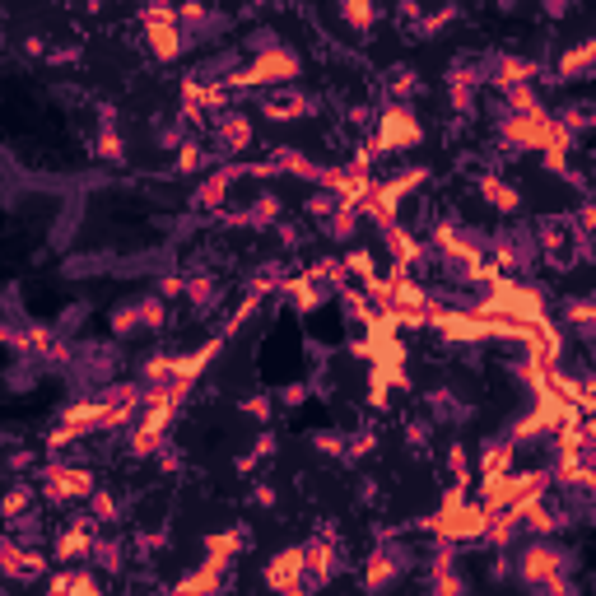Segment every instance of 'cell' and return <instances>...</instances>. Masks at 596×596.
<instances>
[{
	"label": "cell",
	"mask_w": 596,
	"mask_h": 596,
	"mask_svg": "<svg viewBox=\"0 0 596 596\" xmlns=\"http://www.w3.org/2000/svg\"><path fill=\"white\" fill-rule=\"evenodd\" d=\"M489 522V508L480 499H471L466 485H452L438 503V513H429L420 522V531H429L434 541H452V545H480Z\"/></svg>",
	"instance_id": "obj_2"
},
{
	"label": "cell",
	"mask_w": 596,
	"mask_h": 596,
	"mask_svg": "<svg viewBox=\"0 0 596 596\" xmlns=\"http://www.w3.org/2000/svg\"><path fill=\"white\" fill-rule=\"evenodd\" d=\"M573 555H564L550 536H517V555H513V578L531 592L545 596H573L578 587L569 583Z\"/></svg>",
	"instance_id": "obj_1"
},
{
	"label": "cell",
	"mask_w": 596,
	"mask_h": 596,
	"mask_svg": "<svg viewBox=\"0 0 596 596\" xmlns=\"http://www.w3.org/2000/svg\"><path fill=\"white\" fill-rule=\"evenodd\" d=\"M247 5H271V0H247Z\"/></svg>",
	"instance_id": "obj_57"
},
{
	"label": "cell",
	"mask_w": 596,
	"mask_h": 596,
	"mask_svg": "<svg viewBox=\"0 0 596 596\" xmlns=\"http://www.w3.org/2000/svg\"><path fill=\"white\" fill-rule=\"evenodd\" d=\"M182 289H187V271H163L154 280V294H163V298H182Z\"/></svg>",
	"instance_id": "obj_49"
},
{
	"label": "cell",
	"mask_w": 596,
	"mask_h": 596,
	"mask_svg": "<svg viewBox=\"0 0 596 596\" xmlns=\"http://www.w3.org/2000/svg\"><path fill=\"white\" fill-rule=\"evenodd\" d=\"M308 401V382H285L280 392H275V406H285V410H298Z\"/></svg>",
	"instance_id": "obj_50"
},
{
	"label": "cell",
	"mask_w": 596,
	"mask_h": 596,
	"mask_svg": "<svg viewBox=\"0 0 596 596\" xmlns=\"http://www.w3.org/2000/svg\"><path fill=\"white\" fill-rule=\"evenodd\" d=\"M247 499H252V508H275V503H280V494H275V485L257 480V485L247 489Z\"/></svg>",
	"instance_id": "obj_53"
},
{
	"label": "cell",
	"mask_w": 596,
	"mask_h": 596,
	"mask_svg": "<svg viewBox=\"0 0 596 596\" xmlns=\"http://www.w3.org/2000/svg\"><path fill=\"white\" fill-rule=\"evenodd\" d=\"M336 196H331V191H326V187H317V191H312V196H308V205H303V210H308V219H326V215H331V210H336Z\"/></svg>",
	"instance_id": "obj_48"
},
{
	"label": "cell",
	"mask_w": 596,
	"mask_h": 596,
	"mask_svg": "<svg viewBox=\"0 0 596 596\" xmlns=\"http://www.w3.org/2000/svg\"><path fill=\"white\" fill-rule=\"evenodd\" d=\"M303 75V61H298L294 47L275 42V47H261L252 52L247 66H238L233 75H219L229 94H247V89H280V84H294Z\"/></svg>",
	"instance_id": "obj_3"
},
{
	"label": "cell",
	"mask_w": 596,
	"mask_h": 596,
	"mask_svg": "<svg viewBox=\"0 0 596 596\" xmlns=\"http://www.w3.org/2000/svg\"><path fill=\"white\" fill-rule=\"evenodd\" d=\"M480 66V84H494V89H513V84H536L545 75L541 61H527V56H513V52H489L475 61Z\"/></svg>",
	"instance_id": "obj_7"
},
{
	"label": "cell",
	"mask_w": 596,
	"mask_h": 596,
	"mask_svg": "<svg viewBox=\"0 0 596 596\" xmlns=\"http://www.w3.org/2000/svg\"><path fill=\"white\" fill-rule=\"evenodd\" d=\"M94 159H98V163H112V168H122V163L131 159V154H126V136H122V126H117V108H98Z\"/></svg>",
	"instance_id": "obj_15"
},
{
	"label": "cell",
	"mask_w": 596,
	"mask_h": 596,
	"mask_svg": "<svg viewBox=\"0 0 596 596\" xmlns=\"http://www.w3.org/2000/svg\"><path fill=\"white\" fill-rule=\"evenodd\" d=\"M303 573L312 587H326L340 573V536L331 527H317V536L303 545Z\"/></svg>",
	"instance_id": "obj_10"
},
{
	"label": "cell",
	"mask_w": 596,
	"mask_h": 596,
	"mask_svg": "<svg viewBox=\"0 0 596 596\" xmlns=\"http://www.w3.org/2000/svg\"><path fill=\"white\" fill-rule=\"evenodd\" d=\"M406 573H410V550H401L392 536H382V541L373 545V555H368L359 583H364L368 592H387V587H396Z\"/></svg>",
	"instance_id": "obj_8"
},
{
	"label": "cell",
	"mask_w": 596,
	"mask_h": 596,
	"mask_svg": "<svg viewBox=\"0 0 596 596\" xmlns=\"http://www.w3.org/2000/svg\"><path fill=\"white\" fill-rule=\"evenodd\" d=\"M205 163H215V149H205L201 140L182 136L173 145V173H201Z\"/></svg>",
	"instance_id": "obj_28"
},
{
	"label": "cell",
	"mask_w": 596,
	"mask_h": 596,
	"mask_svg": "<svg viewBox=\"0 0 596 596\" xmlns=\"http://www.w3.org/2000/svg\"><path fill=\"white\" fill-rule=\"evenodd\" d=\"M378 452V434H345V457L340 461H364V457H373Z\"/></svg>",
	"instance_id": "obj_44"
},
{
	"label": "cell",
	"mask_w": 596,
	"mask_h": 596,
	"mask_svg": "<svg viewBox=\"0 0 596 596\" xmlns=\"http://www.w3.org/2000/svg\"><path fill=\"white\" fill-rule=\"evenodd\" d=\"M177 592H224V569H219V564H210V559H205L201 569H196V573H187V578L177 583Z\"/></svg>",
	"instance_id": "obj_36"
},
{
	"label": "cell",
	"mask_w": 596,
	"mask_h": 596,
	"mask_svg": "<svg viewBox=\"0 0 596 596\" xmlns=\"http://www.w3.org/2000/svg\"><path fill=\"white\" fill-rule=\"evenodd\" d=\"M280 294H285L289 303H294V308L303 312V317H308V312H317V308L326 303V298H331V289L317 285V280H312V275L303 271V275H285V285H280Z\"/></svg>",
	"instance_id": "obj_19"
},
{
	"label": "cell",
	"mask_w": 596,
	"mask_h": 596,
	"mask_svg": "<svg viewBox=\"0 0 596 596\" xmlns=\"http://www.w3.org/2000/svg\"><path fill=\"white\" fill-rule=\"evenodd\" d=\"M308 275L312 280H317V285H336V289H345V280H350V275H345V261H336V257H326V261H317V266H308Z\"/></svg>",
	"instance_id": "obj_41"
},
{
	"label": "cell",
	"mask_w": 596,
	"mask_h": 596,
	"mask_svg": "<svg viewBox=\"0 0 596 596\" xmlns=\"http://www.w3.org/2000/svg\"><path fill=\"white\" fill-rule=\"evenodd\" d=\"M271 168L275 173H289V177H303V182H317V177H322V163H312L308 154H298V149H289V145L271 149Z\"/></svg>",
	"instance_id": "obj_25"
},
{
	"label": "cell",
	"mask_w": 596,
	"mask_h": 596,
	"mask_svg": "<svg viewBox=\"0 0 596 596\" xmlns=\"http://www.w3.org/2000/svg\"><path fill=\"white\" fill-rule=\"evenodd\" d=\"M136 308H140V331H163L168 326V298L163 294L149 289V294L136 298Z\"/></svg>",
	"instance_id": "obj_34"
},
{
	"label": "cell",
	"mask_w": 596,
	"mask_h": 596,
	"mask_svg": "<svg viewBox=\"0 0 596 596\" xmlns=\"http://www.w3.org/2000/svg\"><path fill=\"white\" fill-rule=\"evenodd\" d=\"M429 406H434V420H466V415H471V410L461 406L452 392H443V387H438V392H429Z\"/></svg>",
	"instance_id": "obj_42"
},
{
	"label": "cell",
	"mask_w": 596,
	"mask_h": 596,
	"mask_svg": "<svg viewBox=\"0 0 596 596\" xmlns=\"http://www.w3.org/2000/svg\"><path fill=\"white\" fill-rule=\"evenodd\" d=\"M247 545H252V531H247V527H229V531H210V536L201 541V550H205L210 564L229 569V564H238V559L247 555Z\"/></svg>",
	"instance_id": "obj_17"
},
{
	"label": "cell",
	"mask_w": 596,
	"mask_h": 596,
	"mask_svg": "<svg viewBox=\"0 0 596 596\" xmlns=\"http://www.w3.org/2000/svg\"><path fill=\"white\" fill-rule=\"evenodd\" d=\"M499 98H503V112H517V117H531V112H550L536 84H513V89H503Z\"/></svg>",
	"instance_id": "obj_29"
},
{
	"label": "cell",
	"mask_w": 596,
	"mask_h": 596,
	"mask_svg": "<svg viewBox=\"0 0 596 596\" xmlns=\"http://www.w3.org/2000/svg\"><path fill=\"white\" fill-rule=\"evenodd\" d=\"M312 447H317V452H322V457H345V434H340V429H317V434L308 438Z\"/></svg>",
	"instance_id": "obj_45"
},
{
	"label": "cell",
	"mask_w": 596,
	"mask_h": 596,
	"mask_svg": "<svg viewBox=\"0 0 596 596\" xmlns=\"http://www.w3.org/2000/svg\"><path fill=\"white\" fill-rule=\"evenodd\" d=\"M257 112H261V122H275V126L303 122V117L317 112V98H308L298 84H280V89H261Z\"/></svg>",
	"instance_id": "obj_9"
},
{
	"label": "cell",
	"mask_w": 596,
	"mask_h": 596,
	"mask_svg": "<svg viewBox=\"0 0 596 596\" xmlns=\"http://www.w3.org/2000/svg\"><path fill=\"white\" fill-rule=\"evenodd\" d=\"M508 466H517V443H489L485 452H480V461H475L480 475H499V471H508Z\"/></svg>",
	"instance_id": "obj_35"
},
{
	"label": "cell",
	"mask_w": 596,
	"mask_h": 596,
	"mask_svg": "<svg viewBox=\"0 0 596 596\" xmlns=\"http://www.w3.org/2000/svg\"><path fill=\"white\" fill-rule=\"evenodd\" d=\"M429 438H434V424L429 420H410L406 424V443L415 447V452H429Z\"/></svg>",
	"instance_id": "obj_52"
},
{
	"label": "cell",
	"mask_w": 596,
	"mask_h": 596,
	"mask_svg": "<svg viewBox=\"0 0 596 596\" xmlns=\"http://www.w3.org/2000/svg\"><path fill=\"white\" fill-rule=\"evenodd\" d=\"M359 503H378V485L373 480H359Z\"/></svg>",
	"instance_id": "obj_55"
},
{
	"label": "cell",
	"mask_w": 596,
	"mask_h": 596,
	"mask_svg": "<svg viewBox=\"0 0 596 596\" xmlns=\"http://www.w3.org/2000/svg\"><path fill=\"white\" fill-rule=\"evenodd\" d=\"M592 61H596V42H592V38H583L578 47L559 52V61H555V80H559V84L587 80V75H592Z\"/></svg>",
	"instance_id": "obj_20"
},
{
	"label": "cell",
	"mask_w": 596,
	"mask_h": 596,
	"mask_svg": "<svg viewBox=\"0 0 596 596\" xmlns=\"http://www.w3.org/2000/svg\"><path fill=\"white\" fill-rule=\"evenodd\" d=\"M443 466H447V475H452V485H466V489L475 485V475H471V457H466V447H461V443H447Z\"/></svg>",
	"instance_id": "obj_39"
},
{
	"label": "cell",
	"mask_w": 596,
	"mask_h": 596,
	"mask_svg": "<svg viewBox=\"0 0 596 596\" xmlns=\"http://www.w3.org/2000/svg\"><path fill=\"white\" fill-rule=\"evenodd\" d=\"M336 14L350 33H373L382 19V5L378 0H336Z\"/></svg>",
	"instance_id": "obj_24"
},
{
	"label": "cell",
	"mask_w": 596,
	"mask_h": 596,
	"mask_svg": "<svg viewBox=\"0 0 596 596\" xmlns=\"http://www.w3.org/2000/svg\"><path fill=\"white\" fill-rule=\"evenodd\" d=\"M89 513H94V522L98 527H112V522H122V499L112 494V489H103V485H94V494H89Z\"/></svg>",
	"instance_id": "obj_33"
},
{
	"label": "cell",
	"mask_w": 596,
	"mask_h": 596,
	"mask_svg": "<svg viewBox=\"0 0 596 596\" xmlns=\"http://www.w3.org/2000/svg\"><path fill=\"white\" fill-rule=\"evenodd\" d=\"M559 126H564V131H569L573 140H583L587 131H592V103H569V108H559V117H555Z\"/></svg>",
	"instance_id": "obj_37"
},
{
	"label": "cell",
	"mask_w": 596,
	"mask_h": 596,
	"mask_svg": "<svg viewBox=\"0 0 596 596\" xmlns=\"http://www.w3.org/2000/svg\"><path fill=\"white\" fill-rule=\"evenodd\" d=\"M382 89H387V103H410V98L424 94V80L410 66H392L387 80H382Z\"/></svg>",
	"instance_id": "obj_26"
},
{
	"label": "cell",
	"mask_w": 596,
	"mask_h": 596,
	"mask_svg": "<svg viewBox=\"0 0 596 596\" xmlns=\"http://www.w3.org/2000/svg\"><path fill=\"white\" fill-rule=\"evenodd\" d=\"M210 140H215V159H247L257 145V126L247 108H219L210 117Z\"/></svg>",
	"instance_id": "obj_6"
},
{
	"label": "cell",
	"mask_w": 596,
	"mask_h": 596,
	"mask_svg": "<svg viewBox=\"0 0 596 596\" xmlns=\"http://www.w3.org/2000/svg\"><path fill=\"white\" fill-rule=\"evenodd\" d=\"M89 564H98V569H122L126 564V545L122 541H108L103 531H98V541H94V555H89Z\"/></svg>",
	"instance_id": "obj_40"
},
{
	"label": "cell",
	"mask_w": 596,
	"mask_h": 596,
	"mask_svg": "<svg viewBox=\"0 0 596 596\" xmlns=\"http://www.w3.org/2000/svg\"><path fill=\"white\" fill-rule=\"evenodd\" d=\"M475 94L480 89H471V84H447V103L457 117H475Z\"/></svg>",
	"instance_id": "obj_46"
},
{
	"label": "cell",
	"mask_w": 596,
	"mask_h": 596,
	"mask_svg": "<svg viewBox=\"0 0 596 596\" xmlns=\"http://www.w3.org/2000/svg\"><path fill=\"white\" fill-rule=\"evenodd\" d=\"M382 243H387V252H392L396 271H420L424 261L434 257V252H429V243H420V238H415L406 224H387V229H382Z\"/></svg>",
	"instance_id": "obj_14"
},
{
	"label": "cell",
	"mask_w": 596,
	"mask_h": 596,
	"mask_svg": "<svg viewBox=\"0 0 596 596\" xmlns=\"http://www.w3.org/2000/svg\"><path fill=\"white\" fill-rule=\"evenodd\" d=\"M345 275H354V280L368 289L373 280H378V261L368 257V252H350V257H345Z\"/></svg>",
	"instance_id": "obj_43"
},
{
	"label": "cell",
	"mask_w": 596,
	"mask_h": 596,
	"mask_svg": "<svg viewBox=\"0 0 596 596\" xmlns=\"http://www.w3.org/2000/svg\"><path fill=\"white\" fill-rule=\"evenodd\" d=\"M103 5H108V0H84V10H103Z\"/></svg>",
	"instance_id": "obj_56"
},
{
	"label": "cell",
	"mask_w": 596,
	"mask_h": 596,
	"mask_svg": "<svg viewBox=\"0 0 596 596\" xmlns=\"http://www.w3.org/2000/svg\"><path fill=\"white\" fill-rule=\"evenodd\" d=\"M5 466H10V471H28V466H38V452H10Z\"/></svg>",
	"instance_id": "obj_54"
},
{
	"label": "cell",
	"mask_w": 596,
	"mask_h": 596,
	"mask_svg": "<svg viewBox=\"0 0 596 596\" xmlns=\"http://www.w3.org/2000/svg\"><path fill=\"white\" fill-rule=\"evenodd\" d=\"M182 298H187L196 312H210L224 303V285H219L210 271H187V289H182Z\"/></svg>",
	"instance_id": "obj_22"
},
{
	"label": "cell",
	"mask_w": 596,
	"mask_h": 596,
	"mask_svg": "<svg viewBox=\"0 0 596 596\" xmlns=\"http://www.w3.org/2000/svg\"><path fill=\"white\" fill-rule=\"evenodd\" d=\"M47 587H52V592H84V596H94L98 592V578L84 569V564H66L61 573H52V578H47Z\"/></svg>",
	"instance_id": "obj_30"
},
{
	"label": "cell",
	"mask_w": 596,
	"mask_h": 596,
	"mask_svg": "<svg viewBox=\"0 0 596 596\" xmlns=\"http://www.w3.org/2000/svg\"><path fill=\"white\" fill-rule=\"evenodd\" d=\"M94 471L89 466H75V461H61V457H47L38 471V494L56 508H70V503H84L94 494Z\"/></svg>",
	"instance_id": "obj_5"
},
{
	"label": "cell",
	"mask_w": 596,
	"mask_h": 596,
	"mask_svg": "<svg viewBox=\"0 0 596 596\" xmlns=\"http://www.w3.org/2000/svg\"><path fill=\"white\" fill-rule=\"evenodd\" d=\"M424 140V122L415 117L410 103H387V108L373 117V131H368V149L373 159L378 154H401V149H415Z\"/></svg>",
	"instance_id": "obj_4"
},
{
	"label": "cell",
	"mask_w": 596,
	"mask_h": 596,
	"mask_svg": "<svg viewBox=\"0 0 596 596\" xmlns=\"http://www.w3.org/2000/svg\"><path fill=\"white\" fill-rule=\"evenodd\" d=\"M177 24H182V33H196V28H205V24H215V10L205 5V0H182L177 5Z\"/></svg>",
	"instance_id": "obj_38"
},
{
	"label": "cell",
	"mask_w": 596,
	"mask_h": 596,
	"mask_svg": "<svg viewBox=\"0 0 596 596\" xmlns=\"http://www.w3.org/2000/svg\"><path fill=\"white\" fill-rule=\"evenodd\" d=\"M163 545H168V527H154V531H140V536H136V550H140L145 559L159 555Z\"/></svg>",
	"instance_id": "obj_51"
},
{
	"label": "cell",
	"mask_w": 596,
	"mask_h": 596,
	"mask_svg": "<svg viewBox=\"0 0 596 596\" xmlns=\"http://www.w3.org/2000/svg\"><path fill=\"white\" fill-rule=\"evenodd\" d=\"M280 219H285V201H280V191L261 187L257 196H252V205H247L233 224H257V229H271V224H280Z\"/></svg>",
	"instance_id": "obj_21"
},
{
	"label": "cell",
	"mask_w": 596,
	"mask_h": 596,
	"mask_svg": "<svg viewBox=\"0 0 596 596\" xmlns=\"http://www.w3.org/2000/svg\"><path fill=\"white\" fill-rule=\"evenodd\" d=\"M243 177H247V163L243 159H224L215 173L205 177L201 187L191 191V205H196V210H224V205H229V196H233V187H238Z\"/></svg>",
	"instance_id": "obj_12"
},
{
	"label": "cell",
	"mask_w": 596,
	"mask_h": 596,
	"mask_svg": "<svg viewBox=\"0 0 596 596\" xmlns=\"http://www.w3.org/2000/svg\"><path fill=\"white\" fill-rule=\"evenodd\" d=\"M261 583L271 592H308V573H303V545H285L280 555H271V564L261 569Z\"/></svg>",
	"instance_id": "obj_13"
},
{
	"label": "cell",
	"mask_w": 596,
	"mask_h": 596,
	"mask_svg": "<svg viewBox=\"0 0 596 596\" xmlns=\"http://www.w3.org/2000/svg\"><path fill=\"white\" fill-rule=\"evenodd\" d=\"M475 191H480V201L494 205L499 215H517V210H522V191H517L503 173H489L485 168V173L475 177Z\"/></svg>",
	"instance_id": "obj_18"
},
{
	"label": "cell",
	"mask_w": 596,
	"mask_h": 596,
	"mask_svg": "<svg viewBox=\"0 0 596 596\" xmlns=\"http://www.w3.org/2000/svg\"><path fill=\"white\" fill-rule=\"evenodd\" d=\"M38 508V485H28V480H14L5 494H0V517L14 522V517H24Z\"/></svg>",
	"instance_id": "obj_27"
},
{
	"label": "cell",
	"mask_w": 596,
	"mask_h": 596,
	"mask_svg": "<svg viewBox=\"0 0 596 596\" xmlns=\"http://www.w3.org/2000/svg\"><path fill=\"white\" fill-rule=\"evenodd\" d=\"M94 541H98L94 513H80V517H70V522H61V531H56V564H89Z\"/></svg>",
	"instance_id": "obj_11"
},
{
	"label": "cell",
	"mask_w": 596,
	"mask_h": 596,
	"mask_svg": "<svg viewBox=\"0 0 596 596\" xmlns=\"http://www.w3.org/2000/svg\"><path fill=\"white\" fill-rule=\"evenodd\" d=\"M559 322L569 326L573 336L578 340H587L596 331V303L587 294H573V298H564V303H559Z\"/></svg>",
	"instance_id": "obj_23"
},
{
	"label": "cell",
	"mask_w": 596,
	"mask_h": 596,
	"mask_svg": "<svg viewBox=\"0 0 596 596\" xmlns=\"http://www.w3.org/2000/svg\"><path fill=\"white\" fill-rule=\"evenodd\" d=\"M145 52L154 61H177V56L187 52V33L177 19H149L145 24Z\"/></svg>",
	"instance_id": "obj_16"
},
{
	"label": "cell",
	"mask_w": 596,
	"mask_h": 596,
	"mask_svg": "<svg viewBox=\"0 0 596 596\" xmlns=\"http://www.w3.org/2000/svg\"><path fill=\"white\" fill-rule=\"evenodd\" d=\"M243 415H247V420H257V424H271V420H275V396H271V392L247 396V401H243Z\"/></svg>",
	"instance_id": "obj_47"
},
{
	"label": "cell",
	"mask_w": 596,
	"mask_h": 596,
	"mask_svg": "<svg viewBox=\"0 0 596 596\" xmlns=\"http://www.w3.org/2000/svg\"><path fill=\"white\" fill-rule=\"evenodd\" d=\"M322 233L331 238V243H350L354 233H359V210H350V205H336V210L322 219Z\"/></svg>",
	"instance_id": "obj_31"
},
{
	"label": "cell",
	"mask_w": 596,
	"mask_h": 596,
	"mask_svg": "<svg viewBox=\"0 0 596 596\" xmlns=\"http://www.w3.org/2000/svg\"><path fill=\"white\" fill-rule=\"evenodd\" d=\"M108 331H112V340L140 336V308H136V298H126V303H117V308L108 312Z\"/></svg>",
	"instance_id": "obj_32"
}]
</instances>
